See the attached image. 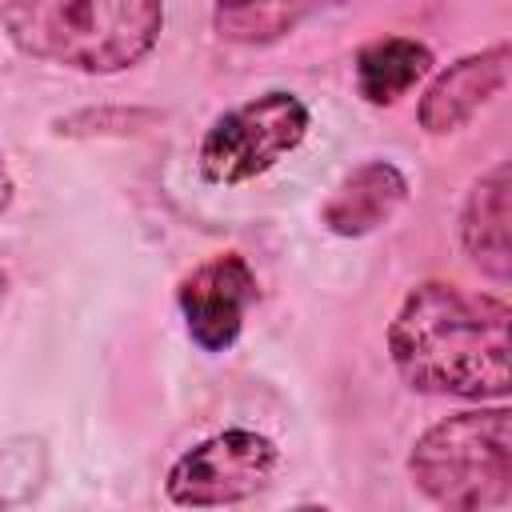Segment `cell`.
I'll return each mask as SVG.
<instances>
[{
    "label": "cell",
    "instance_id": "cell-1",
    "mask_svg": "<svg viewBox=\"0 0 512 512\" xmlns=\"http://www.w3.org/2000/svg\"><path fill=\"white\" fill-rule=\"evenodd\" d=\"M508 320L512 312L500 292L424 280L400 300L388 324L392 368L416 392L480 404L504 400L512 388Z\"/></svg>",
    "mask_w": 512,
    "mask_h": 512
},
{
    "label": "cell",
    "instance_id": "cell-2",
    "mask_svg": "<svg viewBox=\"0 0 512 512\" xmlns=\"http://www.w3.org/2000/svg\"><path fill=\"white\" fill-rule=\"evenodd\" d=\"M8 44L28 56L84 76L128 72L152 56L164 32L156 0H16L0 8Z\"/></svg>",
    "mask_w": 512,
    "mask_h": 512
},
{
    "label": "cell",
    "instance_id": "cell-3",
    "mask_svg": "<svg viewBox=\"0 0 512 512\" xmlns=\"http://www.w3.org/2000/svg\"><path fill=\"white\" fill-rule=\"evenodd\" d=\"M408 476L444 512H500L512 496V412L492 404L428 424L408 452Z\"/></svg>",
    "mask_w": 512,
    "mask_h": 512
},
{
    "label": "cell",
    "instance_id": "cell-4",
    "mask_svg": "<svg viewBox=\"0 0 512 512\" xmlns=\"http://www.w3.org/2000/svg\"><path fill=\"white\" fill-rule=\"evenodd\" d=\"M312 128L308 104L288 88H268L244 104L220 112L200 136L196 164L208 184L236 188L272 172L288 152L304 144Z\"/></svg>",
    "mask_w": 512,
    "mask_h": 512
},
{
    "label": "cell",
    "instance_id": "cell-5",
    "mask_svg": "<svg viewBox=\"0 0 512 512\" xmlns=\"http://www.w3.org/2000/svg\"><path fill=\"white\" fill-rule=\"evenodd\" d=\"M280 448L256 428H224L184 448L164 472V496L176 508H228L252 500L276 472Z\"/></svg>",
    "mask_w": 512,
    "mask_h": 512
},
{
    "label": "cell",
    "instance_id": "cell-6",
    "mask_svg": "<svg viewBox=\"0 0 512 512\" xmlns=\"http://www.w3.org/2000/svg\"><path fill=\"white\" fill-rule=\"evenodd\" d=\"M260 296V280L240 252H216L200 260L176 284V308L184 332L204 352H228L240 332L244 316Z\"/></svg>",
    "mask_w": 512,
    "mask_h": 512
},
{
    "label": "cell",
    "instance_id": "cell-7",
    "mask_svg": "<svg viewBox=\"0 0 512 512\" xmlns=\"http://www.w3.org/2000/svg\"><path fill=\"white\" fill-rule=\"evenodd\" d=\"M508 60L512 48L500 40L484 52H468L456 64H448L444 72H436L428 80V88L420 92L416 104V124L428 136H452L460 132L480 108H488L504 84H508Z\"/></svg>",
    "mask_w": 512,
    "mask_h": 512
},
{
    "label": "cell",
    "instance_id": "cell-8",
    "mask_svg": "<svg viewBox=\"0 0 512 512\" xmlns=\"http://www.w3.org/2000/svg\"><path fill=\"white\" fill-rule=\"evenodd\" d=\"M404 204H408V176L392 160H364L328 192L320 208V224L332 236L360 240L380 232Z\"/></svg>",
    "mask_w": 512,
    "mask_h": 512
},
{
    "label": "cell",
    "instance_id": "cell-9",
    "mask_svg": "<svg viewBox=\"0 0 512 512\" xmlns=\"http://www.w3.org/2000/svg\"><path fill=\"white\" fill-rule=\"evenodd\" d=\"M460 244L464 256L496 284L512 276V244H508V164L496 160L480 172L460 208Z\"/></svg>",
    "mask_w": 512,
    "mask_h": 512
},
{
    "label": "cell",
    "instance_id": "cell-10",
    "mask_svg": "<svg viewBox=\"0 0 512 512\" xmlns=\"http://www.w3.org/2000/svg\"><path fill=\"white\" fill-rule=\"evenodd\" d=\"M352 72L360 100L388 108L432 72V48L416 36H376L356 52Z\"/></svg>",
    "mask_w": 512,
    "mask_h": 512
},
{
    "label": "cell",
    "instance_id": "cell-11",
    "mask_svg": "<svg viewBox=\"0 0 512 512\" xmlns=\"http://www.w3.org/2000/svg\"><path fill=\"white\" fill-rule=\"evenodd\" d=\"M304 16V4H220L212 8V28L232 44H272L296 32Z\"/></svg>",
    "mask_w": 512,
    "mask_h": 512
},
{
    "label": "cell",
    "instance_id": "cell-12",
    "mask_svg": "<svg viewBox=\"0 0 512 512\" xmlns=\"http://www.w3.org/2000/svg\"><path fill=\"white\" fill-rule=\"evenodd\" d=\"M156 124V112L148 108H84L72 116H60L52 124L56 136H124Z\"/></svg>",
    "mask_w": 512,
    "mask_h": 512
},
{
    "label": "cell",
    "instance_id": "cell-13",
    "mask_svg": "<svg viewBox=\"0 0 512 512\" xmlns=\"http://www.w3.org/2000/svg\"><path fill=\"white\" fill-rule=\"evenodd\" d=\"M12 200H16V176H12V168H8V160L0 152V216L12 208Z\"/></svg>",
    "mask_w": 512,
    "mask_h": 512
},
{
    "label": "cell",
    "instance_id": "cell-14",
    "mask_svg": "<svg viewBox=\"0 0 512 512\" xmlns=\"http://www.w3.org/2000/svg\"><path fill=\"white\" fill-rule=\"evenodd\" d=\"M284 512H332L328 504H292V508H284Z\"/></svg>",
    "mask_w": 512,
    "mask_h": 512
},
{
    "label": "cell",
    "instance_id": "cell-15",
    "mask_svg": "<svg viewBox=\"0 0 512 512\" xmlns=\"http://www.w3.org/2000/svg\"><path fill=\"white\" fill-rule=\"evenodd\" d=\"M4 300H8V272L0 268V312H4Z\"/></svg>",
    "mask_w": 512,
    "mask_h": 512
}]
</instances>
